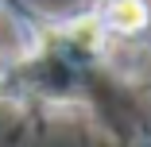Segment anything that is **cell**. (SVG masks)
I'll list each match as a JSON object with an SVG mask.
<instances>
[{"mask_svg":"<svg viewBox=\"0 0 151 147\" xmlns=\"http://www.w3.org/2000/svg\"><path fill=\"white\" fill-rule=\"evenodd\" d=\"M97 12H101L105 31L120 35V39H136V35H143L151 27V4L147 0H109Z\"/></svg>","mask_w":151,"mask_h":147,"instance_id":"1","label":"cell"},{"mask_svg":"<svg viewBox=\"0 0 151 147\" xmlns=\"http://www.w3.org/2000/svg\"><path fill=\"white\" fill-rule=\"evenodd\" d=\"M97 4H109V0H97Z\"/></svg>","mask_w":151,"mask_h":147,"instance_id":"3","label":"cell"},{"mask_svg":"<svg viewBox=\"0 0 151 147\" xmlns=\"http://www.w3.org/2000/svg\"><path fill=\"white\" fill-rule=\"evenodd\" d=\"M0 101H19V89L12 85V77L0 74Z\"/></svg>","mask_w":151,"mask_h":147,"instance_id":"2","label":"cell"}]
</instances>
